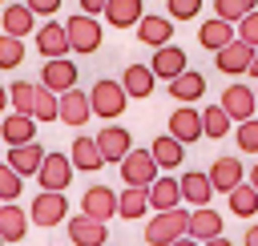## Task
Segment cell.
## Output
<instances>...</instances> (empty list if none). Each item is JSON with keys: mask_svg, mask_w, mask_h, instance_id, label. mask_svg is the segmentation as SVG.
<instances>
[{"mask_svg": "<svg viewBox=\"0 0 258 246\" xmlns=\"http://www.w3.org/2000/svg\"><path fill=\"white\" fill-rule=\"evenodd\" d=\"M189 226V210L185 206H173V210H153V218L145 222V242L149 246H169L185 234Z\"/></svg>", "mask_w": 258, "mask_h": 246, "instance_id": "6da1fadb", "label": "cell"}, {"mask_svg": "<svg viewBox=\"0 0 258 246\" xmlns=\"http://www.w3.org/2000/svg\"><path fill=\"white\" fill-rule=\"evenodd\" d=\"M64 36H69V52H97L101 48V40H105V32H101V20L97 16H89V12H73L69 20H64Z\"/></svg>", "mask_w": 258, "mask_h": 246, "instance_id": "7a4b0ae2", "label": "cell"}, {"mask_svg": "<svg viewBox=\"0 0 258 246\" xmlns=\"http://www.w3.org/2000/svg\"><path fill=\"white\" fill-rule=\"evenodd\" d=\"M125 105H129V97H125L121 81H113V77H101V81L89 89V109H93V117L117 121V117L125 113Z\"/></svg>", "mask_w": 258, "mask_h": 246, "instance_id": "3957f363", "label": "cell"}, {"mask_svg": "<svg viewBox=\"0 0 258 246\" xmlns=\"http://www.w3.org/2000/svg\"><path fill=\"white\" fill-rule=\"evenodd\" d=\"M64 218H69V198H64V190H40V194L32 198V210H28V222H32V226L48 230V226H60Z\"/></svg>", "mask_w": 258, "mask_h": 246, "instance_id": "277c9868", "label": "cell"}, {"mask_svg": "<svg viewBox=\"0 0 258 246\" xmlns=\"http://www.w3.org/2000/svg\"><path fill=\"white\" fill-rule=\"evenodd\" d=\"M117 165H121L117 173H121V181H125V186H149V181L161 173L149 149H129V153H125Z\"/></svg>", "mask_w": 258, "mask_h": 246, "instance_id": "5b68a950", "label": "cell"}, {"mask_svg": "<svg viewBox=\"0 0 258 246\" xmlns=\"http://www.w3.org/2000/svg\"><path fill=\"white\" fill-rule=\"evenodd\" d=\"M73 161H69V153H48L44 149V157H40V169H36V181H40V190H69V181H73Z\"/></svg>", "mask_w": 258, "mask_h": 246, "instance_id": "8992f818", "label": "cell"}, {"mask_svg": "<svg viewBox=\"0 0 258 246\" xmlns=\"http://www.w3.org/2000/svg\"><path fill=\"white\" fill-rule=\"evenodd\" d=\"M93 117V109H89V93L85 89H64V93H56V121H64L69 129H81L85 121Z\"/></svg>", "mask_w": 258, "mask_h": 246, "instance_id": "52a82bcc", "label": "cell"}, {"mask_svg": "<svg viewBox=\"0 0 258 246\" xmlns=\"http://www.w3.org/2000/svg\"><path fill=\"white\" fill-rule=\"evenodd\" d=\"M64 230H69V242L73 246H105L109 242V222H97L89 214L64 218Z\"/></svg>", "mask_w": 258, "mask_h": 246, "instance_id": "ba28073f", "label": "cell"}, {"mask_svg": "<svg viewBox=\"0 0 258 246\" xmlns=\"http://www.w3.org/2000/svg\"><path fill=\"white\" fill-rule=\"evenodd\" d=\"M218 105L226 109V117H230L234 125L258 113V105H254V89H250V85H242V81L226 85V89H222V101H218Z\"/></svg>", "mask_w": 258, "mask_h": 246, "instance_id": "9c48e42d", "label": "cell"}, {"mask_svg": "<svg viewBox=\"0 0 258 246\" xmlns=\"http://www.w3.org/2000/svg\"><path fill=\"white\" fill-rule=\"evenodd\" d=\"M77 65L69 60V56H52V60H44V69H40V81L36 85H44L48 93H64V89H73L77 85Z\"/></svg>", "mask_w": 258, "mask_h": 246, "instance_id": "30bf717a", "label": "cell"}, {"mask_svg": "<svg viewBox=\"0 0 258 246\" xmlns=\"http://www.w3.org/2000/svg\"><path fill=\"white\" fill-rule=\"evenodd\" d=\"M93 141H97V149H101L105 165H117V161L133 149V137H129V129H125V125H105Z\"/></svg>", "mask_w": 258, "mask_h": 246, "instance_id": "8fae6325", "label": "cell"}, {"mask_svg": "<svg viewBox=\"0 0 258 246\" xmlns=\"http://www.w3.org/2000/svg\"><path fill=\"white\" fill-rule=\"evenodd\" d=\"M206 177H210V186H214V194H230L238 181H246V165L238 161V157H214V165L206 169Z\"/></svg>", "mask_w": 258, "mask_h": 246, "instance_id": "7c38bea8", "label": "cell"}, {"mask_svg": "<svg viewBox=\"0 0 258 246\" xmlns=\"http://www.w3.org/2000/svg\"><path fill=\"white\" fill-rule=\"evenodd\" d=\"M81 214H89V218H97V222H109V218H117V194L109 190V186H89L85 194H81Z\"/></svg>", "mask_w": 258, "mask_h": 246, "instance_id": "4fadbf2b", "label": "cell"}, {"mask_svg": "<svg viewBox=\"0 0 258 246\" xmlns=\"http://www.w3.org/2000/svg\"><path fill=\"white\" fill-rule=\"evenodd\" d=\"M133 28H137V40H141V44H149V48H161V44H169V40H173V20H169V16H161V12H145Z\"/></svg>", "mask_w": 258, "mask_h": 246, "instance_id": "5bb4252c", "label": "cell"}, {"mask_svg": "<svg viewBox=\"0 0 258 246\" xmlns=\"http://www.w3.org/2000/svg\"><path fill=\"white\" fill-rule=\"evenodd\" d=\"M169 137H177L181 145L202 141V109H194V105H177V109L169 113Z\"/></svg>", "mask_w": 258, "mask_h": 246, "instance_id": "9a60e30c", "label": "cell"}, {"mask_svg": "<svg viewBox=\"0 0 258 246\" xmlns=\"http://www.w3.org/2000/svg\"><path fill=\"white\" fill-rule=\"evenodd\" d=\"M32 36H36V52H40L44 60L69 56V36H64V24H60V20H44Z\"/></svg>", "mask_w": 258, "mask_h": 246, "instance_id": "2e32d148", "label": "cell"}, {"mask_svg": "<svg viewBox=\"0 0 258 246\" xmlns=\"http://www.w3.org/2000/svg\"><path fill=\"white\" fill-rule=\"evenodd\" d=\"M250 56H254V48L246 44V40H230V44H222L218 52H214V65H218V73H230V77H238V73H246L250 69Z\"/></svg>", "mask_w": 258, "mask_h": 246, "instance_id": "e0dca14e", "label": "cell"}, {"mask_svg": "<svg viewBox=\"0 0 258 246\" xmlns=\"http://www.w3.org/2000/svg\"><path fill=\"white\" fill-rule=\"evenodd\" d=\"M149 69H153V77H161V81H173L177 73H185V69H189V60H185V48H177V44H161V48H153V60H149Z\"/></svg>", "mask_w": 258, "mask_h": 246, "instance_id": "ac0fdd59", "label": "cell"}, {"mask_svg": "<svg viewBox=\"0 0 258 246\" xmlns=\"http://www.w3.org/2000/svg\"><path fill=\"white\" fill-rule=\"evenodd\" d=\"M185 234H189L194 242H210V238H218V234H222V214H218L214 206H194V210H189V226H185Z\"/></svg>", "mask_w": 258, "mask_h": 246, "instance_id": "d6986e66", "label": "cell"}, {"mask_svg": "<svg viewBox=\"0 0 258 246\" xmlns=\"http://www.w3.org/2000/svg\"><path fill=\"white\" fill-rule=\"evenodd\" d=\"M169 97H173L177 105H194V101H202V97H206V77H202L198 69L177 73V77L169 81Z\"/></svg>", "mask_w": 258, "mask_h": 246, "instance_id": "ffe728a7", "label": "cell"}, {"mask_svg": "<svg viewBox=\"0 0 258 246\" xmlns=\"http://www.w3.org/2000/svg\"><path fill=\"white\" fill-rule=\"evenodd\" d=\"M0 141H4V145L36 141V121H32L28 113H4V117H0Z\"/></svg>", "mask_w": 258, "mask_h": 246, "instance_id": "44dd1931", "label": "cell"}, {"mask_svg": "<svg viewBox=\"0 0 258 246\" xmlns=\"http://www.w3.org/2000/svg\"><path fill=\"white\" fill-rule=\"evenodd\" d=\"M177 190H181V202H189V206H210V198H214V186H210L206 169H185L177 177Z\"/></svg>", "mask_w": 258, "mask_h": 246, "instance_id": "7402d4cb", "label": "cell"}, {"mask_svg": "<svg viewBox=\"0 0 258 246\" xmlns=\"http://www.w3.org/2000/svg\"><path fill=\"white\" fill-rule=\"evenodd\" d=\"M145 194H149V210H173V206H181L177 177H169V173H157V177L145 186Z\"/></svg>", "mask_w": 258, "mask_h": 246, "instance_id": "603a6c76", "label": "cell"}, {"mask_svg": "<svg viewBox=\"0 0 258 246\" xmlns=\"http://www.w3.org/2000/svg\"><path fill=\"white\" fill-rule=\"evenodd\" d=\"M153 85H157V77H153V69L149 65H129L125 73H121V89H125V97H137V101H145L149 93H153Z\"/></svg>", "mask_w": 258, "mask_h": 246, "instance_id": "cb8c5ba5", "label": "cell"}, {"mask_svg": "<svg viewBox=\"0 0 258 246\" xmlns=\"http://www.w3.org/2000/svg\"><path fill=\"white\" fill-rule=\"evenodd\" d=\"M69 161H73L77 173H97V169H105V157H101V149H97L93 137H73V153H69Z\"/></svg>", "mask_w": 258, "mask_h": 246, "instance_id": "d4e9b609", "label": "cell"}, {"mask_svg": "<svg viewBox=\"0 0 258 246\" xmlns=\"http://www.w3.org/2000/svg\"><path fill=\"white\" fill-rule=\"evenodd\" d=\"M28 234V210L16 202H0V238L4 242H20Z\"/></svg>", "mask_w": 258, "mask_h": 246, "instance_id": "484cf974", "label": "cell"}, {"mask_svg": "<svg viewBox=\"0 0 258 246\" xmlns=\"http://www.w3.org/2000/svg\"><path fill=\"white\" fill-rule=\"evenodd\" d=\"M101 16H105V24H113V28H133V24L145 16V0H109Z\"/></svg>", "mask_w": 258, "mask_h": 246, "instance_id": "4316f807", "label": "cell"}, {"mask_svg": "<svg viewBox=\"0 0 258 246\" xmlns=\"http://www.w3.org/2000/svg\"><path fill=\"white\" fill-rule=\"evenodd\" d=\"M0 28L8 32V36H32L36 32V16L24 8V4H4V12H0Z\"/></svg>", "mask_w": 258, "mask_h": 246, "instance_id": "83f0119b", "label": "cell"}, {"mask_svg": "<svg viewBox=\"0 0 258 246\" xmlns=\"http://www.w3.org/2000/svg\"><path fill=\"white\" fill-rule=\"evenodd\" d=\"M230 40H234V24H230V20L210 16V20H202V24H198V44H202V48L218 52V48H222V44H230Z\"/></svg>", "mask_w": 258, "mask_h": 246, "instance_id": "f1b7e54d", "label": "cell"}, {"mask_svg": "<svg viewBox=\"0 0 258 246\" xmlns=\"http://www.w3.org/2000/svg\"><path fill=\"white\" fill-rule=\"evenodd\" d=\"M40 157H44V149H40L36 141L8 145V165H12L20 177H36V169H40Z\"/></svg>", "mask_w": 258, "mask_h": 246, "instance_id": "f546056e", "label": "cell"}, {"mask_svg": "<svg viewBox=\"0 0 258 246\" xmlns=\"http://www.w3.org/2000/svg\"><path fill=\"white\" fill-rule=\"evenodd\" d=\"M145 214H149V194H145V186H125V190L117 194V218L137 222V218H145Z\"/></svg>", "mask_w": 258, "mask_h": 246, "instance_id": "4dcf8cb0", "label": "cell"}, {"mask_svg": "<svg viewBox=\"0 0 258 246\" xmlns=\"http://www.w3.org/2000/svg\"><path fill=\"white\" fill-rule=\"evenodd\" d=\"M149 153H153V161H157V169H177L181 161H185V145L177 141V137H153V145H149Z\"/></svg>", "mask_w": 258, "mask_h": 246, "instance_id": "1f68e13d", "label": "cell"}, {"mask_svg": "<svg viewBox=\"0 0 258 246\" xmlns=\"http://www.w3.org/2000/svg\"><path fill=\"white\" fill-rule=\"evenodd\" d=\"M226 202H230V214H238V218H254V214H258V190H254L250 181H238V186L226 194Z\"/></svg>", "mask_w": 258, "mask_h": 246, "instance_id": "d6a6232c", "label": "cell"}, {"mask_svg": "<svg viewBox=\"0 0 258 246\" xmlns=\"http://www.w3.org/2000/svg\"><path fill=\"white\" fill-rule=\"evenodd\" d=\"M230 129H234V121L226 117V109H222V105H206V109H202V137L218 141V137H226Z\"/></svg>", "mask_w": 258, "mask_h": 246, "instance_id": "836d02e7", "label": "cell"}, {"mask_svg": "<svg viewBox=\"0 0 258 246\" xmlns=\"http://www.w3.org/2000/svg\"><path fill=\"white\" fill-rule=\"evenodd\" d=\"M32 121H40V125L56 121V93H48L44 85H36V93H32Z\"/></svg>", "mask_w": 258, "mask_h": 246, "instance_id": "e575fe53", "label": "cell"}, {"mask_svg": "<svg viewBox=\"0 0 258 246\" xmlns=\"http://www.w3.org/2000/svg\"><path fill=\"white\" fill-rule=\"evenodd\" d=\"M20 60H24V40H20V36H8V32H0V73H8V69H20Z\"/></svg>", "mask_w": 258, "mask_h": 246, "instance_id": "d590c367", "label": "cell"}, {"mask_svg": "<svg viewBox=\"0 0 258 246\" xmlns=\"http://www.w3.org/2000/svg\"><path fill=\"white\" fill-rule=\"evenodd\" d=\"M32 93H36L32 81H12V85H8V105H12V113H28V117H32Z\"/></svg>", "mask_w": 258, "mask_h": 246, "instance_id": "8d00e7d4", "label": "cell"}, {"mask_svg": "<svg viewBox=\"0 0 258 246\" xmlns=\"http://www.w3.org/2000/svg\"><path fill=\"white\" fill-rule=\"evenodd\" d=\"M234 141H238L242 153H258V113L234 125Z\"/></svg>", "mask_w": 258, "mask_h": 246, "instance_id": "74e56055", "label": "cell"}, {"mask_svg": "<svg viewBox=\"0 0 258 246\" xmlns=\"http://www.w3.org/2000/svg\"><path fill=\"white\" fill-rule=\"evenodd\" d=\"M258 8V0H214V16H222V20H230V24H238L246 12H254Z\"/></svg>", "mask_w": 258, "mask_h": 246, "instance_id": "f35d334b", "label": "cell"}, {"mask_svg": "<svg viewBox=\"0 0 258 246\" xmlns=\"http://www.w3.org/2000/svg\"><path fill=\"white\" fill-rule=\"evenodd\" d=\"M20 190H24V177H20L8 161H0V202H16Z\"/></svg>", "mask_w": 258, "mask_h": 246, "instance_id": "ab89813d", "label": "cell"}, {"mask_svg": "<svg viewBox=\"0 0 258 246\" xmlns=\"http://www.w3.org/2000/svg\"><path fill=\"white\" fill-rule=\"evenodd\" d=\"M165 8H169L165 16L177 24V20H194V16L202 12V0H165Z\"/></svg>", "mask_w": 258, "mask_h": 246, "instance_id": "60d3db41", "label": "cell"}, {"mask_svg": "<svg viewBox=\"0 0 258 246\" xmlns=\"http://www.w3.org/2000/svg\"><path fill=\"white\" fill-rule=\"evenodd\" d=\"M234 36H238V40H246L250 48H258V8H254V12H246V16L234 24Z\"/></svg>", "mask_w": 258, "mask_h": 246, "instance_id": "b9f144b4", "label": "cell"}, {"mask_svg": "<svg viewBox=\"0 0 258 246\" xmlns=\"http://www.w3.org/2000/svg\"><path fill=\"white\" fill-rule=\"evenodd\" d=\"M60 4H64V0H24V8H28L32 16H52V12H60Z\"/></svg>", "mask_w": 258, "mask_h": 246, "instance_id": "7bdbcfd3", "label": "cell"}, {"mask_svg": "<svg viewBox=\"0 0 258 246\" xmlns=\"http://www.w3.org/2000/svg\"><path fill=\"white\" fill-rule=\"evenodd\" d=\"M77 4H81V12H89V16H101L109 0H77Z\"/></svg>", "mask_w": 258, "mask_h": 246, "instance_id": "ee69618b", "label": "cell"}, {"mask_svg": "<svg viewBox=\"0 0 258 246\" xmlns=\"http://www.w3.org/2000/svg\"><path fill=\"white\" fill-rule=\"evenodd\" d=\"M242 242H246V246H258V222H254V226H246V234H242Z\"/></svg>", "mask_w": 258, "mask_h": 246, "instance_id": "f6af8a7d", "label": "cell"}, {"mask_svg": "<svg viewBox=\"0 0 258 246\" xmlns=\"http://www.w3.org/2000/svg\"><path fill=\"white\" fill-rule=\"evenodd\" d=\"M202 246H234V242H230L226 234H218V238H210V242H202Z\"/></svg>", "mask_w": 258, "mask_h": 246, "instance_id": "bcb514c9", "label": "cell"}, {"mask_svg": "<svg viewBox=\"0 0 258 246\" xmlns=\"http://www.w3.org/2000/svg\"><path fill=\"white\" fill-rule=\"evenodd\" d=\"M169 246H202V242H194L189 234H181V238H177V242H169Z\"/></svg>", "mask_w": 258, "mask_h": 246, "instance_id": "7dc6e473", "label": "cell"}, {"mask_svg": "<svg viewBox=\"0 0 258 246\" xmlns=\"http://www.w3.org/2000/svg\"><path fill=\"white\" fill-rule=\"evenodd\" d=\"M246 181H250V186L258 190V165H250V169H246Z\"/></svg>", "mask_w": 258, "mask_h": 246, "instance_id": "c3c4849f", "label": "cell"}, {"mask_svg": "<svg viewBox=\"0 0 258 246\" xmlns=\"http://www.w3.org/2000/svg\"><path fill=\"white\" fill-rule=\"evenodd\" d=\"M250 77H258V48H254V56H250V69H246Z\"/></svg>", "mask_w": 258, "mask_h": 246, "instance_id": "681fc988", "label": "cell"}, {"mask_svg": "<svg viewBox=\"0 0 258 246\" xmlns=\"http://www.w3.org/2000/svg\"><path fill=\"white\" fill-rule=\"evenodd\" d=\"M4 109H8V89L0 85V117H4Z\"/></svg>", "mask_w": 258, "mask_h": 246, "instance_id": "f907efd6", "label": "cell"}, {"mask_svg": "<svg viewBox=\"0 0 258 246\" xmlns=\"http://www.w3.org/2000/svg\"><path fill=\"white\" fill-rule=\"evenodd\" d=\"M254 105H258V93H254Z\"/></svg>", "mask_w": 258, "mask_h": 246, "instance_id": "816d5d0a", "label": "cell"}, {"mask_svg": "<svg viewBox=\"0 0 258 246\" xmlns=\"http://www.w3.org/2000/svg\"><path fill=\"white\" fill-rule=\"evenodd\" d=\"M4 4H8V0H0V8H4Z\"/></svg>", "mask_w": 258, "mask_h": 246, "instance_id": "f5cc1de1", "label": "cell"}, {"mask_svg": "<svg viewBox=\"0 0 258 246\" xmlns=\"http://www.w3.org/2000/svg\"><path fill=\"white\" fill-rule=\"evenodd\" d=\"M0 246H4V238H0Z\"/></svg>", "mask_w": 258, "mask_h": 246, "instance_id": "db71d44e", "label": "cell"}, {"mask_svg": "<svg viewBox=\"0 0 258 246\" xmlns=\"http://www.w3.org/2000/svg\"><path fill=\"white\" fill-rule=\"evenodd\" d=\"M105 246H109V242H105Z\"/></svg>", "mask_w": 258, "mask_h": 246, "instance_id": "11a10c76", "label": "cell"}]
</instances>
